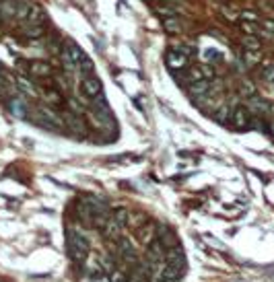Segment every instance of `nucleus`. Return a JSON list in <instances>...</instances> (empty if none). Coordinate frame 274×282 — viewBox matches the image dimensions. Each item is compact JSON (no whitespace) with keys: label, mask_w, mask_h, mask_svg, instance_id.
I'll return each mask as SVG.
<instances>
[{"label":"nucleus","mask_w":274,"mask_h":282,"mask_svg":"<svg viewBox=\"0 0 274 282\" xmlns=\"http://www.w3.org/2000/svg\"><path fill=\"white\" fill-rule=\"evenodd\" d=\"M17 87H19V91L23 93V95H27V97L35 95V87H33V83H31L29 78H25V76H21V78L17 80Z\"/></svg>","instance_id":"15"},{"label":"nucleus","mask_w":274,"mask_h":282,"mask_svg":"<svg viewBox=\"0 0 274 282\" xmlns=\"http://www.w3.org/2000/svg\"><path fill=\"white\" fill-rule=\"evenodd\" d=\"M66 126L70 128L72 132H76V134H85V124H83V120H81V115H74V113H66Z\"/></svg>","instance_id":"11"},{"label":"nucleus","mask_w":274,"mask_h":282,"mask_svg":"<svg viewBox=\"0 0 274 282\" xmlns=\"http://www.w3.org/2000/svg\"><path fill=\"white\" fill-rule=\"evenodd\" d=\"M45 99H48V103H52V105L62 103V95L56 89H45Z\"/></svg>","instance_id":"21"},{"label":"nucleus","mask_w":274,"mask_h":282,"mask_svg":"<svg viewBox=\"0 0 274 282\" xmlns=\"http://www.w3.org/2000/svg\"><path fill=\"white\" fill-rule=\"evenodd\" d=\"M124 229H126V227H124L122 222H118L113 216H109V218H107V222L103 225V235H105L107 239H118Z\"/></svg>","instance_id":"7"},{"label":"nucleus","mask_w":274,"mask_h":282,"mask_svg":"<svg viewBox=\"0 0 274 282\" xmlns=\"http://www.w3.org/2000/svg\"><path fill=\"white\" fill-rule=\"evenodd\" d=\"M208 93H210V83H208L206 78L196 80V83H190L188 85V95L194 99V103H198V105L206 99Z\"/></svg>","instance_id":"3"},{"label":"nucleus","mask_w":274,"mask_h":282,"mask_svg":"<svg viewBox=\"0 0 274 282\" xmlns=\"http://www.w3.org/2000/svg\"><path fill=\"white\" fill-rule=\"evenodd\" d=\"M159 239L163 241L165 249H169V247H175V245H179V241H177V235H175L173 231H159Z\"/></svg>","instance_id":"12"},{"label":"nucleus","mask_w":274,"mask_h":282,"mask_svg":"<svg viewBox=\"0 0 274 282\" xmlns=\"http://www.w3.org/2000/svg\"><path fill=\"white\" fill-rule=\"evenodd\" d=\"M262 27H264L268 33H274V19H268V21H264V23H262Z\"/></svg>","instance_id":"33"},{"label":"nucleus","mask_w":274,"mask_h":282,"mask_svg":"<svg viewBox=\"0 0 274 282\" xmlns=\"http://www.w3.org/2000/svg\"><path fill=\"white\" fill-rule=\"evenodd\" d=\"M231 126L235 130H245V128H252V111L243 105H239L231 111Z\"/></svg>","instance_id":"2"},{"label":"nucleus","mask_w":274,"mask_h":282,"mask_svg":"<svg viewBox=\"0 0 274 282\" xmlns=\"http://www.w3.org/2000/svg\"><path fill=\"white\" fill-rule=\"evenodd\" d=\"M27 70H29L31 76H37V78H43V76H50L52 74V66L48 62H41V60L27 64Z\"/></svg>","instance_id":"8"},{"label":"nucleus","mask_w":274,"mask_h":282,"mask_svg":"<svg viewBox=\"0 0 274 282\" xmlns=\"http://www.w3.org/2000/svg\"><path fill=\"white\" fill-rule=\"evenodd\" d=\"M25 35L31 39H37L43 35V27H25Z\"/></svg>","instance_id":"26"},{"label":"nucleus","mask_w":274,"mask_h":282,"mask_svg":"<svg viewBox=\"0 0 274 282\" xmlns=\"http://www.w3.org/2000/svg\"><path fill=\"white\" fill-rule=\"evenodd\" d=\"M241 93L245 95V99L254 97V95H256V87H254V83H249V80H243V83H241Z\"/></svg>","instance_id":"24"},{"label":"nucleus","mask_w":274,"mask_h":282,"mask_svg":"<svg viewBox=\"0 0 274 282\" xmlns=\"http://www.w3.org/2000/svg\"><path fill=\"white\" fill-rule=\"evenodd\" d=\"M241 43H243V48L247 52H260V48H262V43H260V39L256 37V35H245V37L241 39Z\"/></svg>","instance_id":"16"},{"label":"nucleus","mask_w":274,"mask_h":282,"mask_svg":"<svg viewBox=\"0 0 274 282\" xmlns=\"http://www.w3.org/2000/svg\"><path fill=\"white\" fill-rule=\"evenodd\" d=\"M109 280H111V282H128L126 276H124L122 272H118V270H113V272L109 274Z\"/></svg>","instance_id":"28"},{"label":"nucleus","mask_w":274,"mask_h":282,"mask_svg":"<svg viewBox=\"0 0 274 282\" xmlns=\"http://www.w3.org/2000/svg\"><path fill=\"white\" fill-rule=\"evenodd\" d=\"M111 216H113V218H116L118 222H122V225H124V227H126V225H128V222H130V212H128V210H124V208L116 210V212H113Z\"/></svg>","instance_id":"22"},{"label":"nucleus","mask_w":274,"mask_h":282,"mask_svg":"<svg viewBox=\"0 0 274 282\" xmlns=\"http://www.w3.org/2000/svg\"><path fill=\"white\" fill-rule=\"evenodd\" d=\"M163 27H165L169 33H179V31H181V23H179V19L173 15V17H167V19L163 21Z\"/></svg>","instance_id":"18"},{"label":"nucleus","mask_w":274,"mask_h":282,"mask_svg":"<svg viewBox=\"0 0 274 282\" xmlns=\"http://www.w3.org/2000/svg\"><path fill=\"white\" fill-rule=\"evenodd\" d=\"M50 52H52V54H58V52H60V41L56 39V37L50 39Z\"/></svg>","instance_id":"29"},{"label":"nucleus","mask_w":274,"mask_h":282,"mask_svg":"<svg viewBox=\"0 0 274 282\" xmlns=\"http://www.w3.org/2000/svg\"><path fill=\"white\" fill-rule=\"evenodd\" d=\"M39 115L45 120V126H48V128H62V126H64V122L60 120V117L56 115L52 109H48V107H41V109H39Z\"/></svg>","instance_id":"10"},{"label":"nucleus","mask_w":274,"mask_h":282,"mask_svg":"<svg viewBox=\"0 0 274 282\" xmlns=\"http://www.w3.org/2000/svg\"><path fill=\"white\" fill-rule=\"evenodd\" d=\"M157 13H159V15L173 17V15H175V10H173V8H167V6H159V8H157Z\"/></svg>","instance_id":"31"},{"label":"nucleus","mask_w":274,"mask_h":282,"mask_svg":"<svg viewBox=\"0 0 274 282\" xmlns=\"http://www.w3.org/2000/svg\"><path fill=\"white\" fill-rule=\"evenodd\" d=\"M81 87H83V93L87 97H97V95H101V80L93 74V76H87V78H83L81 80Z\"/></svg>","instance_id":"5"},{"label":"nucleus","mask_w":274,"mask_h":282,"mask_svg":"<svg viewBox=\"0 0 274 282\" xmlns=\"http://www.w3.org/2000/svg\"><path fill=\"white\" fill-rule=\"evenodd\" d=\"M66 243H68V255L72 257L74 262H85L89 255V241L87 235L83 233V229L78 227H68L66 231Z\"/></svg>","instance_id":"1"},{"label":"nucleus","mask_w":274,"mask_h":282,"mask_svg":"<svg viewBox=\"0 0 274 282\" xmlns=\"http://www.w3.org/2000/svg\"><path fill=\"white\" fill-rule=\"evenodd\" d=\"M262 76H264L266 80H274V66H266L264 72H262Z\"/></svg>","instance_id":"30"},{"label":"nucleus","mask_w":274,"mask_h":282,"mask_svg":"<svg viewBox=\"0 0 274 282\" xmlns=\"http://www.w3.org/2000/svg\"><path fill=\"white\" fill-rule=\"evenodd\" d=\"M31 4L27 2V0H17V10H15V17L19 19V21H25L27 17H29V13H31Z\"/></svg>","instance_id":"14"},{"label":"nucleus","mask_w":274,"mask_h":282,"mask_svg":"<svg viewBox=\"0 0 274 282\" xmlns=\"http://www.w3.org/2000/svg\"><path fill=\"white\" fill-rule=\"evenodd\" d=\"M231 117V109H229V105H221L219 109L214 111V120L219 122V124H225L227 120Z\"/></svg>","instance_id":"20"},{"label":"nucleus","mask_w":274,"mask_h":282,"mask_svg":"<svg viewBox=\"0 0 274 282\" xmlns=\"http://www.w3.org/2000/svg\"><path fill=\"white\" fill-rule=\"evenodd\" d=\"M153 229H155L153 225H148V227L140 229V239H142L144 243H151V241L155 239V231H153Z\"/></svg>","instance_id":"23"},{"label":"nucleus","mask_w":274,"mask_h":282,"mask_svg":"<svg viewBox=\"0 0 274 282\" xmlns=\"http://www.w3.org/2000/svg\"><path fill=\"white\" fill-rule=\"evenodd\" d=\"M247 109L252 113H256V115H264V113L270 111V103L266 99H260V97L254 95V97L247 99Z\"/></svg>","instance_id":"6"},{"label":"nucleus","mask_w":274,"mask_h":282,"mask_svg":"<svg viewBox=\"0 0 274 282\" xmlns=\"http://www.w3.org/2000/svg\"><path fill=\"white\" fill-rule=\"evenodd\" d=\"M241 17H243V21H252V23L258 21V15L252 13V10H245V13H241Z\"/></svg>","instance_id":"32"},{"label":"nucleus","mask_w":274,"mask_h":282,"mask_svg":"<svg viewBox=\"0 0 274 282\" xmlns=\"http://www.w3.org/2000/svg\"><path fill=\"white\" fill-rule=\"evenodd\" d=\"M60 58H62V64H64V68H66V70H74V68H76V64L72 62V58L68 56V52H66V50H62V52H60Z\"/></svg>","instance_id":"25"},{"label":"nucleus","mask_w":274,"mask_h":282,"mask_svg":"<svg viewBox=\"0 0 274 282\" xmlns=\"http://www.w3.org/2000/svg\"><path fill=\"white\" fill-rule=\"evenodd\" d=\"M2 17H4V15H2V13H0V23H2Z\"/></svg>","instance_id":"34"},{"label":"nucleus","mask_w":274,"mask_h":282,"mask_svg":"<svg viewBox=\"0 0 274 282\" xmlns=\"http://www.w3.org/2000/svg\"><path fill=\"white\" fill-rule=\"evenodd\" d=\"M241 29H243L247 35H256V33H258V25H256V23H252V21H243V23H241Z\"/></svg>","instance_id":"27"},{"label":"nucleus","mask_w":274,"mask_h":282,"mask_svg":"<svg viewBox=\"0 0 274 282\" xmlns=\"http://www.w3.org/2000/svg\"><path fill=\"white\" fill-rule=\"evenodd\" d=\"M10 111H13L17 117H23V115H25V101H23V99H10Z\"/></svg>","instance_id":"19"},{"label":"nucleus","mask_w":274,"mask_h":282,"mask_svg":"<svg viewBox=\"0 0 274 282\" xmlns=\"http://www.w3.org/2000/svg\"><path fill=\"white\" fill-rule=\"evenodd\" d=\"M165 62H167L169 70H173L175 72V70H184L188 66V56L177 52V50H169L167 56H165Z\"/></svg>","instance_id":"4"},{"label":"nucleus","mask_w":274,"mask_h":282,"mask_svg":"<svg viewBox=\"0 0 274 282\" xmlns=\"http://www.w3.org/2000/svg\"><path fill=\"white\" fill-rule=\"evenodd\" d=\"M23 23H25V27H43V23H45L43 10H41L39 6H33L31 13H29V17L23 21Z\"/></svg>","instance_id":"9"},{"label":"nucleus","mask_w":274,"mask_h":282,"mask_svg":"<svg viewBox=\"0 0 274 282\" xmlns=\"http://www.w3.org/2000/svg\"><path fill=\"white\" fill-rule=\"evenodd\" d=\"M78 68V74H81L83 78H87V76H93V72H95V66H93V62L89 60V58H85V60L76 66Z\"/></svg>","instance_id":"17"},{"label":"nucleus","mask_w":274,"mask_h":282,"mask_svg":"<svg viewBox=\"0 0 274 282\" xmlns=\"http://www.w3.org/2000/svg\"><path fill=\"white\" fill-rule=\"evenodd\" d=\"M66 52H68V56L72 58V62H74L76 66L81 64V62L85 60V58H87V56H85V52H83L81 48H78V45H76L74 41H70V43H68V50H66Z\"/></svg>","instance_id":"13"}]
</instances>
